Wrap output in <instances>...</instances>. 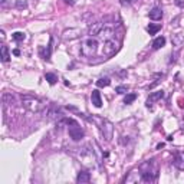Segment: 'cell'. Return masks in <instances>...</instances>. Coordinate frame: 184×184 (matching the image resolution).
<instances>
[{"label": "cell", "mask_w": 184, "mask_h": 184, "mask_svg": "<svg viewBox=\"0 0 184 184\" xmlns=\"http://www.w3.org/2000/svg\"><path fill=\"white\" fill-rule=\"evenodd\" d=\"M140 170H141V180L145 183H152L158 177V167L154 163V160L145 161L144 164H141Z\"/></svg>", "instance_id": "cell-1"}, {"label": "cell", "mask_w": 184, "mask_h": 184, "mask_svg": "<svg viewBox=\"0 0 184 184\" xmlns=\"http://www.w3.org/2000/svg\"><path fill=\"white\" fill-rule=\"evenodd\" d=\"M22 105L30 112H40L46 107V104L42 99H39L38 96H33V95H23L22 96Z\"/></svg>", "instance_id": "cell-2"}, {"label": "cell", "mask_w": 184, "mask_h": 184, "mask_svg": "<svg viewBox=\"0 0 184 184\" xmlns=\"http://www.w3.org/2000/svg\"><path fill=\"white\" fill-rule=\"evenodd\" d=\"M98 52V38L89 36L84 39V42L81 45V53L85 58H94Z\"/></svg>", "instance_id": "cell-3"}, {"label": "cell", "mask_w": 184, "mask_h": 184, "mask_svg": "<svg viewBox=\"0 0 184 184\" xmlns=\"http://www.w3.org/2000/svg\"><path fill=\"white\" fill-rule=\"evenodd\" d=\"M119 49V40H117L115 38H111L108 40L104 42V46H102V56H112L115 53L118 52Z\"/></svg>", "instance_id": "cell-4"}, {"label": "cell", "mask_w": 184, "mask_h": 184, "mask_svg": "<svg viewBox=\"0 0 184 184\" xmlns=\"http://www.w3.org/2000/svg\"><path fill=\"white\" fill-rule=\"evenodd\" d=\"M69 135H71V138L73 140V141H79L81 138H84V130L81 128V125L78 122H75V124H72L71 127H69Z\"/></svg>", "instance_id": "cell-5"}, {"label": "cell", "mask_w": 184, "mask_h": 184, "mask_svg": "<svg viewBox=\"0 0 184 184\" xmlns=\"http://www.w3.org/2000/svg\"><path fill=\"white\" fill-rule=\"evenodd\" d=\"M101 131H102V134H104L105 140H107V141H111L112 134H114L112 124L109 122V121H107V119H104V121H102V125H101Z\"/></svg>", "instance_id": "cell-6"}, {"label": "cell", "mask_w": 184, "mask_h": 184, "mask_svg": "<svg viewBox=\"0 0 184 184\" xmlns=\"http://www.w3.org/2000/svg\"><path fill=\"white\" fill-rule=\"evenodd\" d=\"M164 98V91H157V92H152L150 96H148V99H147L145 105L150 108V107H152V104L154 102H157V101H160V99Z\"/></svg>", "instance_id": "cell-7"}, {"label": "cell", "mask_w": 184, "mask_h": 184, "mask_svg": "<svg viewBox=\"0 0 184 184\" xmlns=\"http://www.w3.org/2000/svg\"><path fill=\"white\" fill-rule=\"evenodd\" d=\"M174 165L178 168V170H181L183 171L184 170V151L183 152H177L175 154V157H174Z\"/></svg>", "instance_id": "cell-8"}, {"label": "cell", "mask_w": 184, "mask_h": 184, "mask_svg": "<svg viewBox=\"0 0 184 184\" xmlns=\"http://www.w3.org/2000/svg\"><path fill=\"white\" fill-rule=\"evenodd\" d=\"M91 99H92V104L96 107V108H101L102 107V99H101V94L99 91H92V95H91Z\"/></svg>", "instance_id": "cell-9"}, {"label": "cell", "mask_w": 184, "mask_h": 184, "mask_svg": "<svg viewBox=\"0 0 184 184\" xmlns=\"http://www.w3.org/2000/svg\"><path fill=\"white\" fill-rule=\"evenodd\" d=\"M148 16H150L151 20H160L161 17H163V10H161L160 7H154V9H151V12L148 13Z\"/></svg>", "instance_id": "cell-10"}, {"label": "cell", "mask_w": 184, "mask_h": 184, "mask_svg": "<svg viewBox=\"0 0 184 184\" xmlns=\"http://www.w3.org/2000/svg\"><path fill=\"white\" fill-rule=\"evenodd\" d=\"M91 181V174L89 173H86V171H81L79 174H78V177H76V183H89Z\"/></svg>", "instance_id": "cell-11"}, {"label": "cell", "mask_w": 184, "mask_h": 184, "mask_svg": "<svg viewBox=\"0 0 184 184\" xmlns=\"http://www.w3.org/2000/svg\"><path fill=\"white\" fill-rule=\"evenodd\" d=\"M52 42H53V38H51L46 51L40 49V55H42V58H43V59H46V61H49V59H51V53H52Z\"/></svg>", "instance_id": "cell-12"}, {"label": "cell", "mask_w": 184, "mask_h": 184, "mask_svg": "<svg viewBox=\"0 0 184 184\" xmlns=\"http://www.w3.org/2000/svg\"><path fill=\"white\" fill-rule=\"evenodd\" d=\"M0 52H2V61H3V62H9V59H10L9 47L6 46V45H2V47H0Z\"/></svg>", "instance_id": "cell-13"}, {"label": "cell", "mask_w": 184, "mask_h": 184, "mask_svg": "<svg viewBox=\"0 0 184 184\" xmlns=\"http://www.w3.org/2000/svg\"><path fill=\"white\" fill-rule=\"evenodd\" d=\"M47 118L49 119H62L63 117H62L61 111H58V109H51V111L47 112Z\"/></svg>", "instance_id": "cell-14"}, {"label": "cell", "mask_w": 184, "mask_h": 184, "mask_svg": "<svg viewBox=\"0 0 184 184\" xmlns=\"http://www.w3.org/2000/svg\"><path fill=\"white\" fill-rule=\"evenodd\" d=\"M164 45H165V38H163V36L154 39V42H152V47H154V49H160V47H163Z\"/></svg>", "instance_id": "cell-15"}, {"label": "cell", "mask_w": 184, "mask_h": 184, "mask_svg": "<svg viewBox=\"0 0 184 184\" xmlns=\"http://www.w3.org/2000/svg\"><path fill=\"white\" fill-rule=\"evenodd\" d=\"M45 78H46V81L51 84V85H55L58 81V76L55 75V73H51V72H47L46 75H45Z\"/></svg>", "instance_id": "cell-16"}, {"label": "cell", "mask_w": 184, "mask_h": 184, "mask_svg": "<svg viewBox=\"0 0 184 184\" xmlns=\"http://www.w3.org/2000/svg\"><path fill=\"white\" fill-rule=\"evenodd\" d=\"M161 29V24H152V23H150V26L147 28V30H148V33L150 35H156L158 30Z\"/></svg>", "instance_id": "cell-17"}, {"label": "cell", "mask_w": 184, "mask_h": 184, "mask_svg": "<svg viewBox=\"0 0 184 184\" xmlns=\"http://www.w3.org/2000/svg\"><path fill=\"white\" fill-rule=\"evenodd\" d=\"M109 84H111V81H109L108 78H101V79L96 81V86H99V88H105V86H108Z\"/></svg>", "instance_id": "cell-18"}, {"label": "cell", "mask_w": 184, "mask_h": 184, "mask_svg": "<svg viewBox=\"0 0 184 184\" xmlns=\"http://www.w3.org/2000/svg\"><path fill=\"white\" fill-rule=\"evenodd\" d=\"M13 39L14 40H17V42H23L24 39H26V35L23 32H14L13 33Z\"/></svg>", "instance_id": "cell-19"}, {"label": "cell", "mask_w": 184, "mask_h": 184, "mask_svg": "<svg viewBox=\"0 0 184 184\" xmlns=\"http://www.w3.org/2000/svg\"><path fill=\"white\" fill-rule=\"evenodd\" d=\"M135 98H137V95H135V94H127V96L124 98V104L130 105L131 102H134V101H135Z\"/></svg>", "instance_id": "cell-20"}, {"label": "cell", "mask_w": 184, "mask_h": 184, "mask_svg": "<svg viewBox=\"0 0 184 184\" xmlns=\"http://www.w3.org/2000/svg\"><path fill=\"white\" fill-rule=\"evenodd\" d=\"M161 78H163V73H156V75H154V82H152L151 85H150V88H154V86H156L157 84L160 82Z\"/></svg>", "instance_id": "cell-21"}, {"label": "cell", "mask_w": 184, "mask_h": 184, "mask_svg": "<svg viewBox=\"0 0 184 184\" xmlns=\"http://www.w3.org/2000/svg\"><path fill=\"white\" fill-rule=\"evenodd\" d=\"M26 2H24V0H17V2H16V7H17V9H24V7H26Z\"/></svg>", "instance_id": "cell-22"}, {"label": "cell", "mask_w": 184, "mask_h": 184, "mask_svg": "<svg viewBox=\"0 0 184 184\" xmlns=\"http://www.w3.org/2000/svg\"><path fill=\"white\" fill-rule=\"evenodd\" d=\"M117 92H118V94H125V92H127L128 91V88L127 86H124V85H121V86H117Z\"/></svg>", "instance_id": "cell-23"}, {"label": "cell", "mask_w": 184, "mask_h": 184, "mask_svg": "<svg viewBox=\"0 0 184 184\" xmlns=\"http://www.w3.org/2000/svg\"><path fill=\"white\" fill-rule=\"evenodd\" d=\"M132 2H134V0H121V5H130Z\"/></svg>", "instance_id": "cell-24"}, {"label": "cell", "mask_w": 184, "mask_h": 184, "mask_svg": "<svg viewBox=\"0 0 184 184\" xmlns=\"http://www.w3.org/2000/svg\"><path fill=\"white\" fill-rule=\"evenodd\" d=\"M13 53H14V55H16V56H19V55H20V51H19V49H14V51H13Z\"/></svg>", "instance_id": "cell-25"}, {"label": "cell", "mask_w": 184, "mask_h": 184, "mask_svg": "<svg viewBox=\"0 0 184 184\" xmlns=\"http://www.w3.org/2000/svg\"><path fill=\"white\" fill-rule=\"evenodd\" d=\"M65 3H68V5H73L75 2H73V0H65Z\"/></svg>", "instance_id": "cell-26"}, {"label": "cell", "mask_w": 184, "mask_h": 184, "mask_svg": "<svg viewBox=\"0 0 184 184\" xmlns=\"http://www.w3.org/2000/svg\"><path fill=\"white\" fill-rule=\"evenodd\" d=\"M2 3H3V5H5V3H6V0H2Z\"/></svg>", "instance_id": "cell-27"}]
</instances>
